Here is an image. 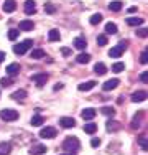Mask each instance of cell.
I'll return each instance as SVG.
<instances>
[{"mask_svg": "<svg viewBox=\"0 0 148 155\" xmlns=\"http://www.w3.org/2000/svg\"><path fill=\"white\" fill-rule=\"evenodd\" d=\"M63 149L68 150V152H71V153H76L77 150L81 149L79 139H77V137H68L64 142H63Z\"/></svg>", "mask_w": 148, "mask_h": 155, "instance_id": "obj_1", "label": "cell"}, {"mask_svg": "<svg viewBox=\"0 0 148 155\" xmlns=\"http://www.w3.org/2000/svg\"><path fill=\"white\" fill-rule=\"evenodd\" d=\"M125 50H127V41L122 40V41H118L117 46H114V48H110V50H109V56L110 58H120L122 53H124Z\"/></svg>", "mask_w": 148, "mask_h": 155, "instance_id": "obj_2", "label": "cell"}, {"mask_svg": "<svg viewBox=\"0 0 148 155\" xmlns=\"http://www.w3.org/2000/svg\"><path fill=\"white\" fill-rule=\"evenodd\" d=\"M31 45H33L31 40H23L21 43H18V45L13 46V53L15 54H25L30 48H31Z\"/></svg>", "mask_w": 148, "mask_h": 155, "instance_id": "obj_3", "label": "cell"}, {"mask_svg": "<svg viewBox=\"0 0 148 155\" xmlns=\"http://www.w3.org/2000/svg\"><path fill=\"white\" fill-rule=\"evenodd\" d=\"M0 119L7 120V122H12V120L18 119V112L13 110V109H2L0 110Z\"/></svg>", "mask_w": 148, "mask_h": 155, "instance_id": "obj_4", "label": "cell"}, {"mask_svg": "<svg viewBox=\"0 0 148 155\" xmlns=\"http://www.w3.org/2000/svg\"><path fill=\"white\" fill-rule=\"evenodd\" d=\"M40 137L43 139H54L56 137V129L54 127H43L40 130Z\"/></svg>", "mask_w": 148, "mask_h": 155, "instance_id": "obj_5", "label": "cell"}, {"mask_svg": "<svg viewBox=\"0 0 148 155\" xmlns=\"http://www.w3.org/2000/svg\"><path fill=\"white\" fill-rule=\"evenodd\" d=\"M7 74H8L10 78H15L18 74V73H20V64H18V63H10L8 66H7Z\"/></svg>", "mask_w": 148, "mask_h": 155, "instance_id": "obj_6", "label": "cell"}, {"mask_svg": "<svg viewBox=\"0 0 148 155\" xmlns=\"http://www.w3.org/2000/svg\"><path fill=\"white\" fill-rule=\"evenodd\" d=\"M118 84H120V81H118L117 78H114V79H109V81H105V83L102 84V89L104 91H114Z\"/></svg>", "mask_w": 148, "mask_h": 155, "instance_id": "obj_7", "label": "cell"}, {"mask_svg": "<svg viewBox=\"0 0 148 155\" xmlns=\"http://www.w3.org/2000/svg\"><path fill=\"white\" fill-rule=\"evenodd\" d=\"M95 114H97V110L95 109H92V107H86L81 112V117H82L84 120H92L95 117Z\"/></svg>", "mask_w": 148, "mask_h": 155, "instance_id": "obj_8", "label": "cell"}, {"mask_svg": "<svg viewBox=\"0 0 148 155\" xmlns=\"http://www.w3.org/2000/svg\"><path fill=\"white\" fill-rule=\"evenodd\" d=\"M2 8L5 13H12V12H15V8H17V2H15V0H5Z\"/></svg>", "mask_w": 148, "mask_h": 155, "instance_id": "obj_9", "label": "cell"}, {"mask_svg": "<svg viewBox=\"0 0 148 155\" xmlns=\"http://www.w3.org/2000/svg\"><path fill=\"white\" fill-rule=\"evenodd\" d=\"M31 79L36 83V86H38V87H41L43 84L48 81V74H44V73H40V74H33Z\"/></svg>", "mask_w": 148, "mask_h": 155, "instance_id": "obj_10", "label": "cell"}, {"mask_svg": "<svg viewBox=\"0 0 148 155\" xmlns=\"http://www.w3.org/2000/svg\"><path fill=\"white\" fill-rule=\"evenodd\" d=\"M46 147L41 145V143H36V145H31V149H30V153L31 155H43L46 153Z\"/></svg>", "mask_w": 148, "mask_h": 155, "instance_id": "obj_11", "label": "cell"}, {"mask_svg": "<svg viewBox=\"0 0 148 155\" xmlns=\"http://www.w3.org/2000/svg\"><path fill=\"white\" fill-rule=\"evenodd\" d=\"M33 21L31 20H21L20 23H18V28H20V31H31L33 30Z\"/></svg>", "mask_w": 148, "mask_h": 155, "instance_id": "obj_12", "label": "cell"}, {"mask_svg": "<svg viewBox=\"0 0 148 155\" xmlns=\"http://www.w3.org/2000/svg\"><path fill=\"white\" fill-rule=\"evenodd\" d=\"M59 124H61L64 129H71V127L76 125V120H74L72 117H61V119H59Z\"/></svg>", "mask_w": 148, "mask_h": 155, "instance_id": "obj_13", "label": "cell"}, {"mask_svg": "<svg viewBox=\"0 0 148 155\" xmlns=\"http://www.w3.org/2000/svg\"><path fill=\"white\" fill-rule=\"evenodd\" d=\"M72 45H74V48H77V50L82 51L84 48L87 46V41H86V38H82V36H77V38H74Z\"/></svg>", "mask_w": 148, "mask_h": 155, "instance_id": "obj_14", "label": "cell"}, {"mask_svg": "<svg viewBox=\"0 0 148 155\" xmlns=\"http://www.w3.org/2000/svg\"><path fill=\"white\" fill-rule=\"evenodd\" d=\"M95 84H97V83L91 79V81H86V83H81L79 86H77V89H79V91H84V93H86V91L94 89V86H95Z\"/></svg>", "mask_w": 148, "mask_h": 155, "instance_id": "obj_15", "label": "cell"}, {"mask_svg": "<svg viewBox=\"0 0 148 155\" xmlns=\"http://www.w3.org/2000/svg\"><path fill=\"white\" fill-rule=\"evenodd\" d=\"M146 99V93L145 91H135V93L132 94V101L133 102H143Z\"/></svg>", "mask_w": 148, "mask_h": 155, "instance_id": "obj_16", "label": "cell"}, {"mask_svg": "<svg viewBox=\"0 0 148 155\" xmlns=\"http://www.w3.org/2000/svg\"><path fill=\"white\" fill-rule=\"evenodd\" d=\"M25 13H27V15L36 13V7H35V2H33V0H27V2H25Z\"/></svg>", "mask_w": 148, "mask_h": 155, "instance_id": "obj_17", "label": "cell"}, {"mask_svg": "<svg viewBox=\"0 0 148 155\" xmlns=\"http://www.w3.org/2000/svg\"><path fill=\"white\" fill-rule=\"evenodd\" d=\"M94 73L99 74V76H104L107 73V66L104 64V63H95L94 64Z\"/></svg>", "mask_w": 148, "mask_h": 155, "instance_id": "obj_18", "label": "cell"}, {"mask_svg": "<svg viewBox=\"0 0 148 155\" xmlns=\"http://www.w3.org/2000/svg\"><path fill=\"white\" fill-rule=\"evenodd\" d=\"M27 96H28V93L25 89H18V91H15V93L12 94V99H15V101H25Z\"/></svg>", "mask_w": 148, "mask_h": 155, "instance_id": "obj_19", "label": "cell"}, {"mask_svg": "<svg viewBox=\"0 0 148 155\" xmlns=\"http://www.w3.org/2000/svg\"><path fill=\"white\" fill-rule=\"evenodd\" d=\"M127 25H130V27H140V25H143V18L128 17V18H127Z\"/></svg>", "mask_w": 148, "mask_h": 155, "instance_id": "obj_20", "label": "cell"}, {"mask_svg": "<svg viewBox=\"0 0 148 155\" xmlns=\"http://www.w3.org/2000/svg\"><path fill=\"white\" fill-rule=\"evenodd\" d=\"M30 124L35 125V127H40L41 124H44V117H43V116H40V114H36V116H33V117H31Z\"/></svg>", "mask_w": 148, "mask_h": 155, "instance_id": "obj_21", "label": "cell"}, {"mask_svg": "<svg viewBox=\"0 0 148 155\" xmlns=\"http://www.w3.org/2000/svg\"><path fill=\"white\" fill-rule=\"evenodd\" d=\"M76 61L79 63V64H87V63L91 61V54H87V53H81V54H77Z\"/></svg>", "mask_w": 148, "mask_h": 155, "instance_id": "obj_22", "label": "cell"}, {"mask_svg": "<svg viewBox=\"0 0 148 155\" xmlns=\"http://www.w3.org/2000/svg\"><path fill=\"white\" fill-rule=\"evenodd\" d=\"M12 150V145L8 142H0V155H8Z\"/></svg>", "mask_w": 148, "mask_h": 155, "instance_id": "obj_23", "label": "cell"}, {"mask_svg": "<svg viewBox=\"0 0 148 155\" xmlns=\"http://www.w3.org/2000/svg\"><path fill=\"white\" fill-rule=\"evenodd\" d=\"M59 38H61V35H59L58 30H50L48 31V40H50V41H59Z\"/></svg>", "mask_w": 148, "mask_h": 155, "instance_id": "obj_24", "label": "cell"}, {"mask_svg": "<svg viewBox=\"0 0 148 155\" xmlns=\"http://www.w3.org/2000/svg\"><path fill=\"white\" fill-rule=\"evenodd\" d=\"M109 10H112V12H120L122 10V2H118V0L110 2L109 3Z\"/></svg>", "mask_w": 148, "mask_h": 155, "instance_id": "obj_25", "label": "cell"}, {"mask_svg": "<svg viewBox=\"0 0 148 155\" xmlns=\"http://www.w3.org/2000/svg\"><path fill=\"white\" fill-rule=\"evenodd\" d=\"M95 130H97V124H92V122L84 124V132L86 134H94Z\"/></svg>", "mask_w": 148, "mask_h": 155, "instance_id": "obj_26", "label": "cell"}, {"mask_svg": "<svg viewBox=\"0 0 148 155\" xmlns=\"http://www.w3.org/2000/svg\"><path fill=\"white\" fill-rule=\"evenodd\" d=\"M105 33H109V35H115L117 33V25L112 23V21H109V23L105 25Z\"/></svg>", "mask_w": 148, "mask_h": 155, "instance_id": "obj_27", "label": "cell"}, {"mask_svg": "<svg viewBox=\"0 0 148 155\" xmlns=\"http://www.w3.org/2000/svg\"><path fill=\"white\" fill-rule=\"evenodd\" d=\"M101 112L104 114V116H110V117L115 116V109H114V107H109V106H104V107L101 109Z\"/></svg>", "mask_w": 148, "mask_h": 155, "instance_id": "obj_28", "label": "cell"}, {"mask_svg": "<svg viewBox=\"0 0 148 155\" xmlns=\"http://www.w3.org/2000/svg\"><path fill=\"white\" fill-rule=\"evenodd\" d=\"M118 129H120V124L115 122V120H109V122H107V130H109V132L118 130Z\"/></svg>", "mask_w": 148, "mask_h": 155, "instance_id": "obj_29", "label": "cell"}, {"mask_svg": "<svg viewBox=\"0 0 148 155\" xmlns=\"http://www.w3.org/2000/svg\"><path fill=\"white\" fill-rule=\"evenodd\" d=\"M31 58L33 60H41V58H44V50H33Z\"/></svg>", "mask_w": 148, "mask_h": 155, "instance_id": "obj_30", "label": "cell"}, {"mask_svg": "<svg viewBox=\"0 0 148 155\" xmlns=\"http://www.w3.org/2000/svg\"><path fill=\"white\" fill-rule=\"evenodd\" d=\"M91 25H97V23H101L102 21V13H94V15L91 17Z\"/></svg>", "mask_w": 148, "mask_h": 155, "instance_id": "obj_31", "label": "cell"}, {"mask_svg": "<svg viewBox=\"0 0 148 155\" xmlns=\"http://www.w3.org/2000/svg\"><path fill=\"white\" fill-rule=\"evenodd\" d=\"M124 69H125L124 63H114V64H112V71L114 73H122Z\"/></svg>", "mask_w": 148, "mask_h": 155, "instance_id": "obj_32", "label": "cell"}, {"mask_svg": "<svg viewBox=\"0 0 148 155\" xmlns=\"http://www.w3.org/2000/svg\"><path fill=\"white\" fill-rule=\"evenodd\" d=\"M18 33H20L18 30H15V28H12V30H8V35H7V36H8V40H10V41H15V40L18 38Z\"/></svg>", "mask_w": 148, "mask_h": 155, "instance_id": "obj_33", "label": "cell"}, {"mask_svg": "<svg viewBox=\"0 0 148 155\" xmlns=\"http://www.w3.org/2000/svg\"><path fill=\"white\" fill-rule=\"evenodd\" d=\"M13 83V79H12V78H2V79H0V84H2V86L3 87H7V86H10V84H12Z\"/></svg>", "mask_w": 148, "mask_h": 155, "instance_id": "obj_34", "label": "cell"}, {"mask_svg": "<svg viewBox=\"0 0 148 155\" xmlns=\"http://www.w3.org/2000/svg\"><path fill=\"white\" fill-rule=\"evenodd\" d=\"M44 10H46L48 13H54V12H56L54 5H53V3H50V2H46V3H44Z\"/></svg>", "mask_w": 148, "mask_h": 155, "instance_id": "obj_35", "label": "cell"}, {"mask_svg": "<svg viewBox=\"0 0 148 155\" xmlns=\"http://www.w3.org/2000/svg\"><path fill=\"white\" fill-rule=\"evenodd\" d=\"M97 45H99V46L107 45V36H105V35H99V36H97Z\"/></svg>", "mask_w": 148, "mask_h": 155, "instance_id": "obj_36", "label": "cell"}, {"mask_svg": "<svg viewBox=\"0 0 148 155\" xmlns=\"http://www.w3.org/2000/svg\"><path fill=\"white\" fill-rule=\"evenodd\" d=\"M138 143H140V147H142V150H146V137L145 135H142V137L138 139Z\"/></svg>", "mask_w": 148, "mask_h": 155, "instance_id": "obj_37", "label": "cell"}, {"mask_svg": "<svg viewBox=\"0 0 148 155\" xmlns=\"http://www.w3.org/2000/svg\"><path fill=\"white\" fill-rule=\"evenodd\" d=\"M140 63H142V64H146V63H148V53H146V50L140 54Z\"/></svg>", "mask_w": 148, "mask_h": 155, "instance_id": "obj_38", "label": "cell"}, {"mask_svg": "<svg viewBox=\"0 0 148 155\" xmlns=\"http://www.w3.org/2000/svg\"><path fill=\"white\" fill-rule=\"evenodd\" d=\"M61 53L64 54V56H71V48H66V46H63V48H61Z\"/></svg>", "mask_w": 148, "mask_h": 155, "instance_id": "obj_39", "label": "cell"}, {"mask_svg": "<svg viewBox=\"0 0 148 155\" xmlns=\"http://www.w3.org/2000/svg\"><path fill=\"white\" fill-rule=\"evenodd\" d=\"M146 31H148L146 28H142V30H138V31H137V35H138V36H142V38H146V35H148Z\"/></svg>", "mask_w": 148, "mask_h": 155, "instance_id": "obj_40", "label": "cell"}, {"mask_svg": "<svg viewBox=\"0 0 148 155\" xmlns=\"http://www.w3.org/2000/svg\"><path fill=\"white\" fill-rule=\"evenodd\" d=\"M91 145H92V147H99V145H101V139L94 137V139L91 140Z\"/></svg>", "mask_w": 148, "mask_h": 155, "instance_id": "obj_41", "label": "cell"}, {"mask_svg": "<svg viewBox=\"0 0 148 155\" xmlns=\"http://www.w3.org/2000/svg\"><path fill=\"white\" fill-rule=\"evenodd\" d=\"M140 81H142V83H145V84H146V81H148V74H146V71H143L142 74H140Z\"/></svg>", "mask_w": 148, "mask_h": 155, "instance_id": "obj_42", "label": "cell"}, {"mask_svg": "<svg viewBox=\"0 0 148 155\" xmlns=\"http://www.w3.org/2000/svg\"><path fill=\"white\" fill-rule=\"evenodd\" d=\"M5 58H7V56H5V53H3V51H0V63L5 60Z\"/></svg>", "mask_w": 148, "mask_h": 155, "instance_id": "obj_43", "label": "cell"}, {"mask_svg": "<svg viewBox=\"0 0 148 155\" xmlns=\"http://www.w3.org/2000/svg\"><path fill=\"white\" fill-rule=\"evenodd\" d=\"M63 87V84H56V86H54V91H58V89H61Z\"/></svg>", "mask_w": 148, "mask_h": 155, "instance_id": "obj_44", "label": "cell"}, {"mask_svg": "<svg viewBox=\"0 0 148 155\" xmlns=\"http://www.w3.org/2000/svg\"><path fill=\"white\" fill-rule=\"evenodd\" d=\"M64 155H68V153H64Z\"/></svg>", "mask_w": 148, "mask_h": 155, "instance_id": "obj_45", "label": "cell"}]
</instances>
